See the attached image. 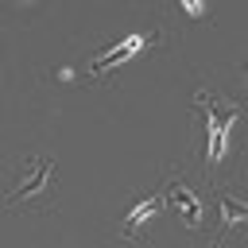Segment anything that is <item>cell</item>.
<instances>
[{"label":"cell","instance_id":"obj_1","mask_svg":"<svg viewBox=\"0 0 248 248\" xmlns=\"http://www.w3.org/2000/svg\"><path fill=\"white\" fill-rule=\"evenodd\" d=\"M198 108L205 112V124H209V163L217 167L225 159V140H229V124L240 116V108L232 105L229 112H217V105L209 101V93H198Z\"/></svg>","mask_w":248,"mask_h":248},{"label":"cell","instance_id":"obj_2","mask_svg":"<svg viewBox=\"0 0 248 248\" xmlns=\"http://www.w3.org/2000/svg\"><path fill=\"white\" fill-rule=\"evenodd\" d=\"M167 202L182 213V221H186L190 229H202V225H205V205L198 202V194H194L190 186L174 182V186H170V194H167Z\"/></svg>","mask_w":248,"mask_h":248},{"label":"cell","instance_id":"obj_3","mask_svg":"<svg viewBox=\"0 0 248 248\" xmlns=\"http://www.w3.org/2000/svg\"><path fill=\"white\" fill-rule=\"evenodd\" d=\"M50 174H54V163L50 159H43L39 167H35V174L19 186V190H12L8 198H4V205H16V202H23V198H31V194H39V190H46L50 186Z\"/></svg>","mask_w":248,"mask_h":248},{"label":"cell","instance_id":"obj_4","mask_svg":"<svg viewBox=\"0 0 248 248\" xmlns=\"http://www.w3.org/2000/svg\"><path fill=\"white\" fill-rule=\"evenodd\" d=\"M140 46H143V35H128V39H124V43H116V46H112L105 58H97V62H93V74H105V70H112V66L128 62V58H132Z\"/></svg>","mask_w":248,"mask_h":248},{"label":"cell","instance_id":"obj_5","mask_svg":"<svg viewBox=\"0 0 248 248\" xmlns=\"http://www.w3.org/2000/svg\"><path fill=\"white\" fill-rule=\"evenodd\" d=\"M217 205H221V229H217V236H221L225 229L248 225V202H240V198H232V194H221Z\"/></svg>","mask_w":248,"mask_h":248},{"label":"cell","instance_id":"obj_6","mask_svg":"<svg viewBox=\"0 0 248 248\" xmlns=\"http://www.w3.org/2000/svg\"><path fill=\"white\" fill-rule=\"evenodd\" d=\"M159 209H163V198H143V202L124 217V236H136V232H140V229H143Z\"/></svg>","mask_w":248,"mask_h":248}]
</instances>
